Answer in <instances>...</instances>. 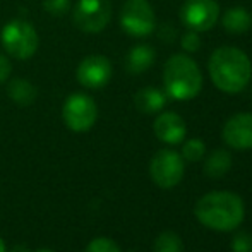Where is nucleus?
I'll list each match as a JSON object with an SVG mask.
<instances>
[{"label":"nucleus","instance_id":"nucleus-1","mask_svg":"<svg viewBox=\"0 0 252 252\" xmlns=\"http://www.w3.org/2000/svg\"><path fill=\"white\" fill-rule=\"evenodd\" d=\"M194 215L204 226L216 232L235 230L246 216V206L240 196L233 192H209L197 201Z\"/></svg>","mask_w":252,"mask_h":252},{"label":"nucleus","instance_id":"nucleus-2","mask_svg":"<svg viewBox=\"0 0 252 252\" xmlns=\"http://www.w3.org/2000/svg\"><path fill=\"white\" fill-rule=\"evenodd\" d=\"M208 69L215 86L225 93L242 91L252 77L249 57L233 47H221L213 52Z\"/></svg>","mask_w":252,"mask_h":252},{"label":"nucleus","instance_id":"nucleus-3","mask_svg":"<svg viewBox=\"0 0 252 252\" xmlns=\"http://www.w3.org/2000/svg\"><path fill=\"white\" fill-rule=\"evenodd\" d=\"M163 84L166 94L173 100H192L202 88L201 70L190 57L177 53L166 60L163 69Z\"/></svg>","mask_w":252,"mask_h":252},{"label":"nucleus","instance_id":"nucleus-4","mask_svg":"<svg viewBox=\"0 0 252 252\" xmlns=\"http://www.w3.org/2000/svg\"><path fill=\"white\" fill-rule=\"evenodd\" d=\"M0 41L3 50L16 60H28L36 53L40 38L34 26L28 21L14 19L0 31Z\"/></svg>","mask_w":252,"mask_h":252},{"label":"nucleus","instance_id":"nucleus-5","mask_svg":"<svg viewBox=\"0 0 252 252\" xmlns=\"http://www.w3.org/2000/svg\"><path fill=\"white\" fill-rule=\"evenodd\" d=\"M62 119L74 132H86L98 119V106L91 96L84 93H74L63 103Z\"/></svg>","mask_w":252,"mask_h":252},{"label":"nucleus","instance_id":"nucleus-6","mask_svg":"<svg viewBox=\"0 0 252 252\" xmlns=\"http://www.w3.org/2000/svg\"><path fill=\"white\" fill-rule=\"evenodd\" d=\"M120 24L130 36H148L156 26L155 10L148 0H127L120 12Z\"/></svg>","mask_w":252,"mask_h":252},{"label":"nucleus","instance_id":"nucleus-7","mask_svg":"<svg viewBox=\"0 0 252 252\" xmlns=\"http://www.w3.org/2000/svg\"><path fill=\"white\" fill-rule=\"evenodd\" d=\"M72 19L84 33H100L112 19L110 0H79L74 7Z\"/></svg>","mask_w":252,"mask_h":252},{"label":"nucleus","instance_id":"nucleus-8","mask_svg":"<svg viewBox=\"0 0 252 252\" xmlns=\"http://www.w3.org/2000/svg\"><path fill=\"white\" fill-rule=\"evenodd\" d=\"M153 182L161 189H172L184 177V158L173 150H159L150 163Z\"/></svg>","mask_w":252,"mask_h":252},{"label":"nucleus","instance_id":"nucleus-9","mask_svg":"<svg viewBox=\"0 0 252 252\" xmlns=\"http://www.w3.org/2000/svg\"><path fill=\"white\" fill-rule=\"evenodd\" d=\"M220 7L216 0H189L180 9V19L192 31H208L216 24Z\"/></svg>","mask_w":252,"mask_h":252},{"label":"nucleus","instance_id":"nucleus-10","mask_svg":"<svg viewBox=\"0 0 252 252\" xmlns=\"http://www.w3.org/2000/svg\"><path fill=\"white\" fill-rule=\"evenodd\" d=\"M112 63L105 55H90L77 67V81L88 90H101L112 79Z\"/></svg>","mask_w":252,"mask_h":252},{"label":"nucleus","instance_id":"nucleus-11","mask_svg":"<svg viewBox=\"0 0 252 252\" xmlns=\"http://www.w3.org/2000/svg\"><path fill=\"white\" fill-rule=\"evenodd\" d=\"M223 141L233 150L252 148V113H237L223 127Z\"/></svg>","mask_w":252,"mask_h":252},{"label":"nucleus","instance_id":"nucleus-12","mask_svg":"<svg viewBox=\"0 0 252 252\" xmlns=\"http://www.w3.org/2000/svg\"><path fill=\"white\" fill-rule=\"evenodd\" d=\"M153 129H155L156 137L166 144L182 143L187 132L184 119L179 113H173V112L159 113V115L156 117L155 124H153Z\"/></svg>","mask_w":252,"mask_h":252},{"label":"nucleus","instance_id":"nucleus-13","mask_svg":"<svg viewBox=\"0 0 252 252\" xmlns=\"http://www.w3.org/2000/svg\"><path fill=\"white\" fill-rule=\"evenodd\" d=\"M134 105L141 113H158L166 105V94L156 88H143L134 96Z\"/></svg>","mask_w":252,"mask_h":252},{"label":"nucleus","instance_id":"nucleus-14","mask_svg":"<svg viewBox=\"0 0 252 252\" xmlns=\"http://www.w3.org/2000/svg\"><path fill=\"white\" fill-rule=\"evenodd\" d=\"M153 62H155V50L148 45H137L127 53L126 67L130 74L137 76V74H143L144 70L150 69Z\"/></svg>","mask_w":252,"mask_h":252},{"label":"nucleus","instance_id":"nucleus-15","mask_svg":"<svg viewBox=\"0 0 252 252\" xmlns=\"http://www.w3.org/2000/svg\"><path fill=\"white\" fill-rule=\"evenodd\" d=\"M7 94H9L10 100L14 103H17L19 106H30L36 100L38 91L28 79L17 77V79H12L9 83V86H7Z\"/></svg>","mask_w":252,"mask_h":252},{"label":"nucleus","instance_id":"nucleus-16","mask_svg":"<svg viewBox=\"0 0 252 252\" xmlns=\"http://www.w3.org/2000/svg\"><path fill=\"white\" fill-rule=\"evenodd\" d=\"M221 23H223V28H225L228 33L240 34V33L249 31V28L252 24V17L246 9H242V7H233V9L226 10Z\"/></svg>","mask_w":252,"mask_h":252},{"label":"nucleus","instance_id":"nucleus-17","mask_svg":"<svg viewBox=\"0 0 252 252\" xmlns=\"http://www.w3.org/2000/svg\"><path fill=\"white\" fill-rule=\"evenodd\" d=\"M230 166H232V156H230V153L225 150H216L206 159L204 172L211 179H220V177H223L228 172Z\"/></svg>","mask_w":252,"mask_h":252},{"label":"nucleus","instance_id":"nucleus-18","mask_svg":"<svg viewBox=\"0 0 252 252\" xmlns=\"http://www.w3.org/2000/svg\"><path fill=\"white\" fill-rule=\"evenodd\" d=\"M155 252H184V244L177 233L163 232L155 240Z\"/></svg>","mask_w":252,"mask_h":252},{"label":"nucleus","instance_id":"nucleus-19","mask_svg":"<svg viewBox=\"0 0 252 252\" xmlns=\"http://www.w3.org/2000/svg\"><path fill=\"white\" fill-rule=\"evenodd\" d=\"M204 153H206V146L201 139H189L182 146V158L187 159V161H192V163L199 161V159H202V156H204Z\"/></svg>","mask_w":252,"mask_h":252},{"label":"nucleus","instance_id":"nucleus-20","mask_svg":"<svg viewBox=\"0 0 252 252\" xmlns=\"http://www.w3.org/2000/svg\"><path fill=\"white\" fill-rule=\"evenodd\" d=\"M86 252H122L120 247L108 237H96L86 247Z\"/></svg>","mask_w":252,"mask_h":252},{"label":"nucleus","instance_id":"nucleus-21","mask_svg":"<svg viewBox=\"0 0 252 252\" xmlns=\"http://www.w3.org/2000/svg\"><path fill=\"white\" fill-rule=\"evenodd\" d=\"M233 252H252V235L249 233H239L232 240Z\"/></svg>","mask_w":252,"mask_h":252},{"label":"nucleus","instance_id":"nucleus-22","mask_svg":"<svg viewBox=\"0 0 252 252\" xmlns=\"http://www.w3.org/2000/svg\"><path fill=\"white\" fill-rule=\"evenodd\" d=\"M201 47V40L199 36H197V31H187L186 34H184L182 38V48L187 52H197Z\"/></svg>","mask_w":252,"mask_h":252},{"label":"nucleus","instance_id":"nucleus-23","mask_svg":"<svg viewBox=\"0 0 252 252\" xmlns=\"http://www.w3.org/2000/svg\"><path fill=\"white\" fill-rule=\"evenodd\" d=\"M43 5L53 16H62L69 9V0H45Z\"/></svg>","mask_w":252,"mask_h":252},{"label":"nucleus","instance_id":"nucleus-24","mask_svg":"<svg viewBox=\"0 0 252 252\" xmlns=\"http://www.w3.org/2000/svg\"><path fill=\"white\" fill-rule=\"evenodd\" d=\"M10 70H12V65H10L9 59L5 55L0 53V84L5 83L10 76Z\"/></svg>","mask_w":252,"mask_h":252},{"label":"nucleus","instance_id":"nucleus-25","mask_svg":"<svg viewBox=\"0 0 252 252\" xmlns=\"http://www.w3.org/2000/svg\"><path fill=\"white\" fill-rule=\"evenodd\" d=\"M12 252H30V251H28L26 247H21L19 246V247H16V249H12Z\"/></svg>","mask_w":252,"mask_h":252},{"label":"nucleus","instance_id":"nucleus-26","mask_svg":"<svg viewBox=\"0 0 252 252\" xmlns=\"http://www.w3.org/2000/svg\"><path fill=\"white\" fill-rule=\"evenodd\" d=\"M0 252H5V242L0 239Z\"/></svg>","mask_w":252,"mask_h":252},{"label":"nucleus","instance_id":"nucleus-27","mask_svg":"<svg viewBox=\"0 0 252 252\" xmlns=\"http://www.w3.org/2000/svg\"><path fill=\"white\" fill-rule=\"evenodd\" d=\"M36 252H53V251H50V249H38Z\"/></svg>","mask_w":252,"mask_h":252}]
</instances>
